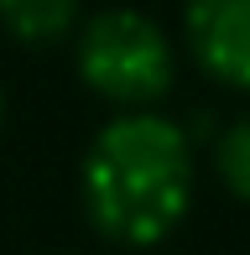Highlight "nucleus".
I'll list each match as a JSON object with an SVG mask.
<instances>
[{"label": "nucleus", "instance_id": "obj_3", "mask_svg": "<svg viewBox=\"0 0 250 255\" xmlns=\"http://www.w3.org/2000/svg\"><path fill=\"white\" fill-rule=\"evenodd\" d=\"M183 31L203 73L250 94V0H183Z\"/></svg>", "mask_w": 250, "mask_h": 255}, {"label": "nucleus", "instance_id": "obj_2", "mask_svg": "<svg viewBox=\"0 0 250 255\" xmlns=\"http://www.w3.org/2000/svg\"><path fill=\"white\" fill-rule=\"evenodd\" d=\"M73 63L84 89H94L115 110H151L172 89L177 57L167 31L141 10H99L78 26Z\"/></svg>", "mask_w": 250, "mask_h": 255}, {"label": "nucleus", "instance_id": "obj_6", "mask_svg": "<svg viewBox=\"0 0 250 255\" xmlns=\"http://www.w3.org/2000/svg\"><path fill=\"white\" fill-rule=\"evenodd\" d=\"M0 125H5V99H0Z\"/></svg>", "mask_w": 250, "mask_h": 255}, {"label": "nucleus", "instance_id": "obj_1", "mask_svg": "<svg viewBox=\"0 0 250 255\" xmlns=\"http://www.w3.org/2000/svg\"><path fill=\"white\" fill-rule=\"evenodd\" d=\"M193 141L156 110H120L89 141L78 167V198L110 245H162L193 208Z\"/></svg>", "mask_w": 250, "mask_h": 255}, {"label": "nucleus", "instance_id": "obj_5", "mask_svg": "<svg viewBox=\"0 0 250 255\" xmlns=\"http://www.w3.org/2000/svg\"><path fill=\"white\" fill-rule=\"evenodd\" d=\"M214 172L240 203H250V115L224 125V135L214 141Z\"/></svg>", "mask_w": 250, "mask_h": 255}, {"label": "nucleus", "instance_id": "obj_4", "mask_svg": "<svg viewBox=\"0 0 250 255\" xmlns=\"http://www.w3.org/2000/svg\"><path fill=\"white\" fill-rule=\"evenodd\" d=\"M78 0H0V26L21 47H58L84 26Z\"/></svg>", "mask_w": 250, "mask_h": 255}]
</instances>
